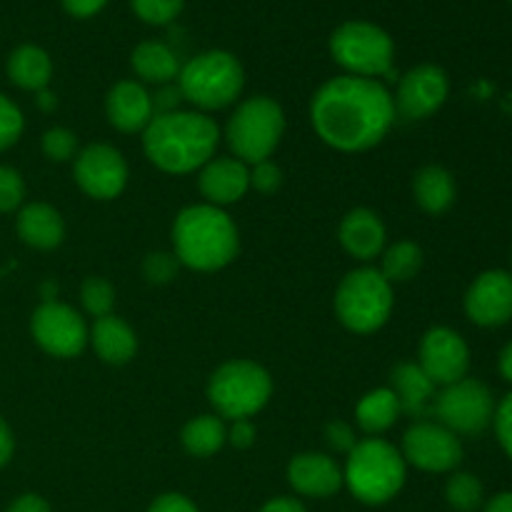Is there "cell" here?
I'll return each instance as SVG.
<instances>
[{"mask_svg":"<svg viewBox=\"0 0 512 512\" xmlns=\"http://www.w3.org/2000/svg\"><path fill=\"white\" fill-rule=\"evenodd\" d=\"M395 118L393 93L383 80L343 73L325 80L310 100L315 135L338 153H365L380 145Z\"/></svg>","mask_w":512,"mask_h":512,"instance_id":"1","label":"cell"},{"mask_svg":"<svg viewBox=\"0 0 512 512\" xmlns=\"http://www.w3.org/2000/svg\"><path fill=\"white\" fill-rule=\"evenodd\" d=\"M220 128L208 113L173 110L155 115L143 130L145 158L170 175H188L215 158Z\"/></svg>","mask_w":512,"mask_h":512,"instance_id":"2","label":"cell"},{"mask_svg":"<svg viewBox=\"0 0 512 512\" xmlns=\"http://www.w3.org/2000/svg\"><path fill=\"white\" fill-rule=\"evenodd\" d=\"M240 235L223 208L198 203L178 213L173 223V255L198 273H215L238 258Z\"/></svg>","mask_w":512,"mask_h":512,"instance_id":"3","label":"cell"},{"mask_svg":"<svg viewBox=\"0 0 512 512\" xmlns=\"http://www.w3.org/2000/svg\"><path fill=\"white\" fill-rule=\"evenodd\" d=\"M408 463L393 443L383 438L358 440L348 453L343 483L355 500L365 505H385L403 490Z\"/></svg>","mask_w":512,"mask_h":512,"instance_id":"4","label":"cell"},{"mask_svg":"<svg viewBox=\"0 0 512 512\" xmlns=\"http://www.w3.org/2000/svg\"><path fill=\"white\" fill-rule=\"evenodd\" d=\"M178 90L183 100L198 108V113L223 110L240 98L245 88V70L228 50H205L180 65Z\"/></svg>","mask_w":512,"mask_h":512,"instance_id":"5","label":"cell"},{"mask_svg":"<svg viewBox=\"0 0 512 512\" xmlns=\"http://www.w3.org/2000/svg\"><path fill=\"white\" fill-rule=\"evenodd\" d=\"M395 308L393 285L378 268L350 270L335 290V315L355 335L378 333Z\"/></svg>","mask_w":512,"mask_h":512,"instance_id":"6","label":"cell"},{"mask_svg":"<svg viewBox=\"0 0 512 512\" xmlns=\"http://www.w3.org/2000/svg\"><path fill=\"white\" fill-rule=\"evenodd\" d=\"M330 55L345 70L358 78H393L395 43L388 30L370 20H345L328 40Z\"/></svg>","mask_w":512,"mask_h":512,"instance_id":"7","label":"cell"},{"mask_svg":"<svg viewBox=\"0 0 512 512\" xmlns=\"http://www.w3.org/2000/svg\"><path fill=\"white\" fill-rule=\"evenodd\" d=\"M273 395V378L253 360H228L208 380V400L218 418L253 420Z\"/></svg>","mask_w":512,"mask_h":512,"instance_id":"8","label":"cell"},{"mask_svg":"<svg viewBox=\"0 0 512 512\" xmlns=\"http://www.w3.org/2000/svg\"><path fill=\"white\" fill-rule=\"evenodd\" d=\"M283 133L285 113L268 95L243 100L225 125V140L233 150V158L243 160L245 165L270 160L283 140Z\"/></svg>","mask_w":512,"mask_h":512,"instance_id":"9","label":"cell"},{"mask_svg":"<svg viewBox=\"0 0 512 512\" xmlns=\"http://www.w3.org/2000/svg\"><path fill=\"white\" fill-rule=\"evenodd\" d=\"M433 415L455 435H478L495 418L493 393L480 380L463 378L435 395Z\"/></svg>","mask_w":512,"mask_h":512,"instance_id":"10","label":"cell"},{"mask_svg":"<svg viewBox=\"0 0 512 512\" xmlns=\"http://www.w3.org/2000/svg\"><path fill=\"white\" fill-rule=\"evenodd\" d=\"M30 333L33 340L53 358H78L85 350L90 330L80 313L60 300L40 303L30 318Z\"/></svg>","mask_w":512,"mask_h":512,"instance_id":"11","label":"cell"},{"mask_svg":"<svg viewBox=\"0 0 512 512\" xmlns=\"http://www.w3.org/2000/svg\"><path fill=\"white\" fill-rule=\"evenodd\" d=\"M403 458L423 473H450L463 460V443L438 420H415L403 435Z\"/></svg>","mask_w":512,"mask_h":512,"instance_id":"12","label":"cell"},{"mask_svg":"<svg viewBox=\"0 0 512 512\" xmlns=\"http://www.w3.org/2000/svg\"><path fill=\"white\" fill-rule=\"evenodd\" d=\"M78 188L93 200H115L128 185V163L123 153L108 143H93L78 150L73 163Z\"/></svg>","mask_w":512,"mask_h":512,"instance_id":"13","label":"cell"},{"mask_svg":"<svg viewBox=\"0 0 512 512\" xmlns=\"http://www.w3.org/2000/svg\"><path fill=\"white\" fill-rule=\"evenodd\" d=\"M450 93V80L443 68L433 63H423L410 68L398 80V90L393 95L395 115L403 120H425L443 108Z\"/></svg>","mask_w":512,"mask_h":512,"instance_id":"14","label":"cell"},{"mask_svg":"<svg viewBox=\"0 0 512 512\" xmlns=\"http://www.w3.org/2000/svg\"><path fill=\"white\" fill-rule=\"evenodd\" d=\"M418 365L435 385L445 388V385L468 378L470 348L463 335L438 325V328H430L420 340Z\"/></svg>","mask_w":512,"mask_h":512,"instance_id":"15","label":"cell"},{"mask_svg":"<svg viewBox=\"0 0 512 512\" xmlns=\"http://www.w3.org/2000/svg\"><path fill=\"white\" fill-rule=\"evenodd\" d=\"M465 313L480 328H498L512 318V275L488 270L465 293Z\"/></svg>","mask_w":512,"mask_h":512,"instance_id":"16","label":"cell"},{"mask_svg":"<svg viewBox=\"0 0 512 512\" xmlns=\"http://www.w3.org/2000/svg\"><path fill=\"white\" fill-rule=\"evenodd\" d=\"M198 188L205 203L228 208L250 190V165L238 158H213L198 170Z\"/></svg>","mask_w":512,"mask_h":512,"instance_id":"17","label":"cell"},{"mask_svg":"<svg viewBox=\"0 0 512 512\" xmlns=\"http://www.w3.org/2000/svg\"><path fill=\"white\" fill-rule=\"evenodd\" d=\"M105 115L120 133H143L155 118L153 98L138 80H120L105 95Z\"/></svg>","mask_w":512,"mask_h":512,"instance_id":"18","label":"cell"},{"mask_svg":"<svg viewBox=\"0 0 512 512\" xmlns=\"http://www.w3.org/2000/svg\"><path fill=\"white\" fill-rule=\"evenodd\" d=\"M290 488L305 498H330L343 488V468L325 453H300L288 465Z\"/></svg>","mask_w":512,"mask_h":512,"instance_id":"19","label":"cell"},{"mask_svg":"<svg viewBox=\"0 0 512 512\" xmlns=\"http://www.w3.org/2000/svg\"><path fill=\"white\" fill-rule=\"evenodd\" d=\"M338 240L350 258L360 263H370L378 255H383L388 230L380 215L370 208H355L340 220Z\"/></svg>","mask_w":512,"mask_h":512,"instance_id":"20","label":"cell"},{"mask_svg":"<svg viewBox=\"0 0 512 512\" xmlns=\"http://www.w3.org/2000/svg\"><path fill=\"white\" fill-rule=\"evenodd\" d=\"M390 390L400 403V413L415 420H425L433 413L438 385L423 373L418 363H398L390 370Z\"/></svg>","mask_w":512,"mask_h":512,"instance_id":"21","label":"cell"},{"mask_svg":"<svg viewBox=\"0 0 512 512\" xmlns=\"http://www.w3.org/2000/svg\"><path fill=\"white\" fill-rule=\"evenodd\" d=\"M18 238L35 250H53L65 240V220L53 205L28 203L15 220Z\"/></svg>","mask_w":512,"mask_h":512,"instance_id":"22","label":"cell"},{"mask_svg":"<svg viewBox=\"0 0 512 512\" xmlns=\"http://www.w3.org/2000/svg\"><path fill=\"white\" fill-rule=\"evenodd\" d=\"M88 343L93 345L95 355L108 365H125L138 353L135 330L118 315H105L95 320Z\"/></svg>","mask_w":512,"mask_h":512,"instance_id":"23","label":"cell"},{"mask_svg":"<svg viewBox=\"0 0 512 512\" xmlns=\"http://www.w3.org/2000/svg\"><path fill=\"white\" fill-rule=\"evenodd\" d=\"M8 78L18 88L40 93L48 88L50 78H53V60L40 45H18L8 58Z\"/></svg>","mask_w":512,"mask_h":512,"instance_id":"24","label":"cell"},{"mask_svg":"<svg viewBox=\"0 0 512 512\" xmlns=\"http://www.w3.org/2000/svg\"><path fill=\"white\" fill-rule=\"evenodd\" d=\"M130 65L143 83L155 85L173 83L180 73V60L175 50L160 40H143L140 45H135Z\"/></svg>","mask_w":512,"mask_h":512,"instance_id":"25","label":"cell"},{"mask_svg":"<svg viewBox=\"0 0 512 512\" xmlns=\"http://www.w3.org/2000/svg\"><path fill=\"white\" fill-rule=\"evenodd\" d=\"M413 195L415 203L430 215H440L445 210H450V205L455 203V178L450 170H445L443 165H425L415 173L413 178Z\"/></svg>","mask_w":512,"mask_h":512,"instance_id":"26","label":"cell"},{"mask_svg":"<svg viewBox=\"0 0 512 512\" xmlns=\"http://www.w3.org/2000/svg\"><path fill=\"white\" fill-rule=\"evenodd\" d=\"M400 403L390 388H375L360 398L355 408V423L370 438H378L385 430L393 428L400 418Z\"/></svg>","mask_w":512,"mask_h":512,"instance_id":"27","label":"cell"},{"mask_svg":"<svg viewBox=\"0 0 512 512\" xmlns=\"http://www.w3.org/2000/svg\"><path fill=\"white\" fill-rule=\"evenodd\" d=\"M180 443L193 458H210V455L220 453L223 445L228 443V428L218 415H198V418L185 423Z\"/></svg>","mask_w":512,"mask_h":512,"instance_id":"28","label":"cell"},{"mask_svg":"<svg viewBox=\"0 0 512 512\" xmlns=\"http://www.w3.org/2000/svg\"><path fill=\"white\" fill-rule=\"evenodd\" d=\"M423 268V250L420 245L410 243V240H400V243L390 245L383 250V263H380V275L388 280L390 285L408 283Z\"/></svg>","mask_w":512,"mask_h":512,"instance_id":"29","label":"cell"},{"mask_svg":"<svg viewBox=\"0 0 512 512\" xmlns=\"http://www.w3.org/2000/svg\"><path fill=\"white\" fill-rule=\"evenodd\" d=\"M445 498L458 512H475L483 505V483L473 473H455L445 485Z\"/></svg>","mask_w":512,"mask_h":512,"instance_id":"30","label":"cell"},{"mask_svg":"<svg viewBox=\"0 0 512 512\" xmlns=\"http://www.w3.org/2000/svg\"><path fill=\"white\" fill-rule=\"evenodd\" d=\"M80 303H83L85 313L93 315L95 320L105 318V315H113L115 288L105 278L90 275L80 285Z\"/></svg>","mask_w":512,"mask_h":512,"instance_id":"31","label":"cell"},{"mask_svg":"<svg viewBox=\"0 0 512 512\" xmlns=\"http://www.w3.org/2000/svg\"><path fill=\"white\" fill-rule=\"evenodd\" d=\"M185 8V0H130L135 18L148 25H170Z\"/></svg>","mask_w":512,"mask_h":512,"instance_id":"32","label":"cell"},{"mask_svg":"<svg viewBox=\"0 0 512 512\" xmlns=\"http://www.w3.org/2000/svg\"><path fill=\"white\" fill-rule=\"evenodd\" d=\"M43 153L53 163H65V160L78 155V138L68 128H50L43 133Z\"/></svg>","mask_w":512,"mask_h":512,"instance_id":"33","label":"cell"},{"mask_svg":"<svg viewBox=\"0 0 512 512\" xmlns=\"http://www.w3.org/2000/svg\"><path fill=\"white\" fill-rule=\"evenodd\" d=\"M180 263L173 253H148L143 260V278L150 285H168L178 278Z\"/></svg>","mask_w":512,"mask_h":512,"instance_id":"34","label":"cell"},{"mask_svg":"<svg viewBox=\"0 0 512 512\" xmlns=\"http://www.w3.org/2000/svg\"><path fill=\"white\" fill-rule=\"evenodd\" d=\"M23 128L25 118L23 113H20V108L13 100L5 98V95L0 93V153L8 150L10 145L18 143L20 135H23Z\"/></svg>","mask_w":512,"mask_h":512,"instance_id":"35","label":"cell"},{"mask_svg":"<svg viewBox=\"0 0 512 512\" xmlns=\"http://www.w3.org/2000/svg\"><path fill=\"white\" fill-rule=\"evenodd\" d=\"M25 183L15 168L0 165V213H13L23 205Z\"/></svg>","mask_w":512,"mask_h":512,"instance_id":"36","label":"cell"},{"mask_svg":"<svg viewBox=\"0 0 512 512\" xmlns=\"http://www.w3.org/2000/svg\"><path fill=\"white\" fill-rule=\"evenodd\" d=\"M280 185H283V170L273 160H260L250 165V190L260 195H273L278 193Z\"/></svg>","mask_w":512,"mask_h":512,"instance_id":"37","label":"cell"},{"mask_svg":"<svg viewBox=\"0 0 512 512\" xmlns=\"http://www.w3.org/2000/svg\"><path fill=\"white\" fill-rule=\"evenodd\" d=\"M325 443H328V448L335 450V453L348 455L350 450L358 445V438H355V430L350 428L348 423L333 420V423L325 425Z\"/></svg>","mask_w":512,"mask_h":512,"instance_id":"38","label":"cell"},{"mask_svg":"<svg viewBox=\"0 0 512 512\" xmlns=\"http://www.w3.org/2000/svg\"><path fill=\"white\" fill-rule=\"evenodd\" d=\"M493 423L500 445H503V450L508 453V458H512V393L495 408Z\"/></svg>","mask_w":512,"mask_h":512,"instance_id":"39","label":"cell"},{"mask_svg":"<svg viewBox=\"0 0 512 512\" xmlns=\"http://www.w3.org/2000/svg\"><path fill=\"white\" fill-rule=\"evenodd\" d=\"M153 98V110L155 115H163V113H173V110H180V100H183V95H180L178 90V83H168V85H160L158 90H155V95H150Z\"/></svg>","mask_w":512,"mask_h":512,"instance_id":"40","label":"cell"},{"mask_svg":"<svg viewBox=\"0 0 512 512\" xmlns=\"http://www.w3.org/2000/svg\"><path fill=\"white\" fill-rule=\"evenodd\" d=\"M255 425L253 420H233L228 430V443L238 450H248L255 445Z\"/></svg>","mask_w":512,"mask_h":512,"instance_id":"41","label":"cell"},{"mask_svg":"<svg viewBox=\"0 0 512 512\" xmlns=\"http://www.w3.org/2000/svg\"><path fill=\"white\" fill-rule=\"evenodd\" d=\"M148 512H200V510L195 508L193 500H188L185 495L165 493L153 500V505H150Z\"/></svg>","mask_w":512,"mask_h":512,"instance_id":"42","label":"cell"},{"mask_svg":"<svg viewBox=\"0 0 512 512\" xmlns=\"http://www.w3.org/2000/svg\"><path fill=\"white\" fill-rule=\"evenodd\" d=\"M65 8V13L73 15V18H93V15H98L100 10L108 5V0H60Z\"/></svg>","mask_w":512,"mask_h":512,"instance_id":"43","label":"cell"},{"mask_svg":"<svg viewBox=\"0 0 512 512\" xmlns=\"http://www.w3.org/2000/svg\"><path fill=\"white\" fill-rule=\"evenodd\" d=\"M8 512H50V505L45 503L40 495L28 493V495H20L18 500H13Z\"/></svg>","mask_w":512,"mask_h":512,"instance_id":"44","label":"cell"},{"mask_svg":"<svg viewBox=\"0 0 512 512\" xmlns=\"http://www.w3.org/2000/svg\"><path fill=\"white\" fill-rule=\"evenodd\" d=\"M13 450H15L13 433H10L8 423L0 418V468L10 463V458H13Z\"/></svg>","mask_w":512,"mask_h":512,"instance_id":"45","label":"cell"},{"mask_svg":"<svg viewBox=\"0 0 512 512\" xmlns=\"http://www.w3.org/2000/svg\"><path fill=\"white\" fill-rule=\"evenodd\" d=\"M260 512H308L303 508V503H298L295 498H273L270 503H265Z\"/></svg>","mask_w":512,"mask_h":512,"instance_id":"46","label":"cell"},{"mask_svg":"<svg viewBox=\"0 0 512 512\" xmlns=\"http://www.w3.org/2000/svg\"><path fill=\"white\" fill-rule=\"evenodd\" d=\"M485 512H512V493H500L495 495L488 503Z\"/></svg>","mask_w":512,"mask_h":512,"instance_id":"47","label":"cell"},{"mask_svg":"<svg viewBox=\"0 0 512 512\" xmlns=\"http://www.w3.org/2000/svg\"><path fill=\"white\" fill-rule=\"evenodd\" d=\"M35 95H38V98H35V100H38V108L45 110V113H50V110H55V105H58V98H55V95L50 93L48 88L40 90V93H35Z\"/></svg>","mask_w":512,"mask_h":512,"instance_id":"48","label":"cell"},{"mask_svg":"<svg viewBox=\"0 0 512 512\" xmlns=\"http://www.w3.org/2000/svg\"><path fill=\"white\" fill-rule=\"evenodd\" d=\"M500 373H503L505 380L512 383V343L500 353Z\"/></svg>","mask_w":512,"mask_h":512,"instance_id":"49","label":"cell"}]
</instances>
